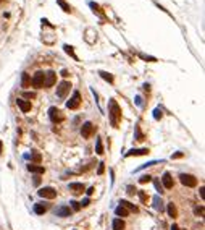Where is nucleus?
<instances>
[{"mask_svg": "<svg viewBox=\"0 0 205 230\" xmlns=\"http://www.w3.org/2000/svg\"><path fill=\"white\" fill-rule=\"evenodd\" d=\"M79 204H81V207H86V206H89V204H90V199H89V198H86L83 202H79Z\"/></svg>", "mask_w": 205, "mask_h": 230, "instance_id": "36", "label": "nucleus"}, {"mask_svg": "<svg viewBox=\"0 0 205 230\" xmlns=\"http://www.w3.org/2000/svg\"><path fill=\"white\" fill-rule=\"evenodd\" d=\"M70 190L74 195H81V193L84 191V185L83 183H70Z\"/></svg>", "mask_w": 205, "mask_h": 230, "instance_id": "14", "label": "nucleus"}, {"mask_svg": "<svg viewBox=\"0 0 205 230\" xmlns=\"http://www.w3.org/2000/svg\"><path fill=\"white\" fill-rule=\"evenodd\" d=\"M111 227H113V230H125V222L121 219H115L113 224H111Z\"/></svg>", "mask_w": 205, "mask_h": 230, "instance_id": "19", "label": "nucleus"}, {"mask_svg": "<svg viewBox=\"0 0 205 230\" xmlns=\"http://www.w3.org/2000/svg\"><path fill=\"white\" fill-rule=\"evenodd\" d=\"M79 105H81V94H79V91H74L73 97L66 102V107L70 109V110H74V109H78Z\"/></svg>", "mask_w": 205, "mask_h": 230, "instance_id": "4", "label": "nucleus"}, {"mask_svg": "<svg viewBox=\"0 0 205 230\" xmlns=\"http://www.w3.org/2000/svg\"><path fill=\"white\" fill-rule=\"evenodd\" d=\"M65 52L68 54V55H71L74 60H78V57L74 55V50H73V47H71V45H65Z\"/></svg>", "mask_w": 205, "mask_h": 230, "instance_id": "25", "label": "nucleus"}, {"mask_svg": "<svg viewBox=\"0 0 205 230\" xmlns=\"http://www.w3.org/2000/svg\"><path fill=\"white\" fill-rule=\"evenodd\" d=\"M115 214H116V216H118V217H126V216H128V214H129V211L126 209V207H123L121 204H120L118 207H116V209H115Z\"/></svg>", "mask_w": 205, "mask_h": 230, "instance_id": "18", "label": "nucleus"}, {"mask_svg": "<svg viewBox=\"0 0 205 230\" xmlns=\"http://www.w3.org/2000/svg\"><path fill=\"white\" fill-rule=\"evenodd\" d=\"M171 230H179V227H178V225H173V227H171Z\"/></svg>", "mask_w": 205, "mask_h": 230, "instance_id": "45", "label": "nucleus"}, {"mask_svg": "<svg viewBox=\"0 0 205 230\" xmlns=\"http://www.w3.org/2000/svg\"><path fill=\"white\" fill-rule=\"evenodd\" d=\"M200 196H202V199H205V188L204 186L200 188Z\"/></svg>", "mask_w": 205, "mask_h": 230, "instance_id": "41", "label": "nucleus"}, {"mask_svg": "<svg viewBox=\"0 0 205 230\" xmlns=\"http://www.w3.org/2000/svg\"><path fill=\"white\" fill-rule=\"evenodd\" d=\"M108 117H110L111 125L115 126V128H118L120 120H121V109H120L118 102L115 99H111L110 104H108Z\"/></svg>", "mask_w": 205, "mask_h": 230, "instance_id": "1", "label": "nucleus"}, {"mask_svg": "<svg viewBox=\"0 0 205 230\" xmlns=\"http://www.w3.org/2000/svg\"><path fill=\"white\" fill-rule=\"evenodd\" d=\"M95 131V126L92 125L90 122H86L83 125V128H81V135H83V138H90V136L94 135Z\"/></svg>", "mask_w": 205, "mask_h": 230, "instance_id": "8", "label": "nucleus"}, {"mask_svg": "<svg viewBox=\"0 0 205 230\" xmlns=\"http://www.w3.org/2000/svg\"><path fill=\"white\" fill-rule=\"evenodd\" d=\"M168 214H170L171 217H176L178 216V211H176V206L173 204V202H170L168 204Z\"/></svg>", "mask_w": 205, "mask_h": 230, "instance_id": "23", "label": "nucleus"}, {"mask_svg": "<svg viewBox=\"0 0 205 230\" xmlns=\"http://www.w3.org/2000/svg\"><path fill=\"white\" fill-rule=\"evenodd\" d=\"M57 4H58L60 7H62V10H63V11H66V13H70V11H71V7L66 4L65 0H57Z\"/></svg>", "mask_w": 205, "mask_h": 230, "instance_id": "22", "label": "nucleus"}, {"mask_svg": "<svg viewBox=\"0 0 205 230\" xmlns=\"http://www.w3.org/2000/svg\"><path fill=\"white\" fill-rule=\"evenodd\" d=\"M37 195L41 198H45V199H53L57 196V190H53L52 186H44L37 191Z\"/></svg>", "mask_w": 205, "mask_h": 230, "instance_id": "5", "label": "nucleus"}, {"mask_svg": "<svg viewBox=\"0 0 205 230\" xmlns=\"http://www.w3.org/2000/svg\"><path fill=\"white\" fill-rule=\"evenodd\" d=\"M95 152H97V154H104V146H102V140H97V144H95Z\"/></svg>", "mask_w": 205, "mask_h": 230, "instance_id": "26", "label": "nucleus"}, {"mask_svg": "<svg viewBox=\"0 0 205 230\" xmlns=\"http://www.w3.org/2000/svg\"><path fill=\"white\" fill-rule=\"evenodd\" d=\"M179 180H181V183L184 186H188V188H194V186L197 185V178H195L194 175H189V174H181Z\"/></svg>", "mask_w": 205, "mask_h": 230, "instance_id": "2", "label": "nucleus"}, {"mask_svg": "<svg viewBox=\"0 0 205 230\" xmlns=\"http://www.w3.org/2000/svg\"><path fill=\"white\" fill-rule=\"evenodd\" d=\"M136 140H137V141H142V140H144V135L141 133V128H139V126H136Z\"/></svg>", "mask_w": 205, "mask_h": 230, "instance_id": "29", "label": "nucleus"}, {"mask_svg": "<svg viewBox=\"0 0 205 230\" xmlns=\"http://www.w3.org/2000/svg\"><path fill=\"white\" fill-rule=\"evenodd\" d=\"M28 170H29V172H32V174H36V175H42V174L45 172V169H44V165L29 164V165H28Z\"/></svg>", "mask_w": 205, "mask_h": 230, "instance_id": "12", "label": "nucleus"}, {"mask_svg": "<svg viewBox=\"0 0 205 230\" xmlns=\"http://www.w3.org/2000/svg\"><path fill=\"white\" fill-rule=\"evenodd\" d=\"M70 87H71V84L68 83V81H62V83L58 84V87H57V96H58L60 99H63L66 94H68Z\"/></svg>", "mask_w": 205, "mask_h": 230, "instance_id": "7", "label": "nucleus"}, {"mask_svg": "<svg viewBox=\"0 0 205 230\" xmlns=\"http://www.w3.org/2000/svg\"><path fill=\"white\" fill-rule=\"evenodd\" d=\"M70 204H71V207H73V211H79L81 209V204L78 201H71Z\"/></svg>", "mask_w": 205, "mask_h": 230, "instance_id": "31", "label": "nucleus"}, {"mask_svg": "<svg viewBox=\"0 0 205 230\" xmlns=\"http://www.w3.org/2000/svg\"><path fill=\"white\" fill-rule=\"evenodd\" d=\"M99 75H100V76L104 78V80H107L108 83H113V76H111L110 73H107V71H100Z\"/></svg>", "mask_w": 205, "mask_h": 230, "instance_id": "24", "label": "nucleus"}, {"mask_svg": "<svg viewBox=\"0 0 205 230\" xmlns=\"http://www.w3.org/2000/svg\"><path fill=\"white\" fill-rule=\"evenodd\" d=\"M45 211H47V206H44V202H36L34 204V212L36 214L42 216V214H45Z\"/></svg>", "mask_w": 205, "mask_h": 230, "instance_id": "16", "label": "nucleus"}, {"mask_svg": "<svg viewBox=\"0 0 205 230\" xmlns=\"http://www.w3.org/2000/svg\"><path fill=\"white\" fill-rule=\"evenodd\" d=\"M153 185H155V188L158 190L160 193H163V186L160 185V181H158V180H153Z\"/></svg>", "mask_w": 205, "mask_h": 230, "instance_id": "33", "label": "nucleus"}, {"mask_svg": "<svg viewBox=\"0 0 205 230\" xmlns=\"http://www.w3.org/2000/svg\"><path fill=\"white\" fill-rule=\"evenodd\" d=\"M162 181H163V186L167 190H171L173 188V178H171V175L168 174V172H165L163 177H162Z\"/></svg>", "mask_w": 205, "mask_h": 230, "instance_id": "11", "label": "nucleus"}, {"mask_svg": "<svg viewBox=\"0 0 205 230\" xmlns=\"http://www.w3.org/2000/svg\"><path fill=\"white\" fill-rule=\"evenodd\" d=\"M44 78H45L44 71H37V73H34V76H32L31 84L34 87H37V89H41V87H44Z\"/></svg>", "mask_w": 205, "mask_h": 230, "instance_id": "6", "label": "nucleus"}, {"mask_svg": "<svg viewBox=\"0 0 205 230\" xmlns=\"http://www.w3.org/2000/svg\"><path fill=\"white\" fill-rule=\"evenodd\" d=\"M146 154H149V149H131L128 154H126V157H131V156H146Z\"/></svg>", "mask_w": 205, "mask_h": 230, "instance_id": "15", "label": "nucleus"}, {"mask_svg": "<svg viewBox=\"0 0 205 230\" xmlns=\"http://www.w3.org/2000/svg\"><path fill=\"white\" fill-rule=\"evenodd\" d=\"M0 154H2V141H0Z\"/></svg>", "mask_w": 205, "mask_h": 230, "instance_id": "46", "label": "nucleus"}, {"mask_svg": "<svg viewBox=\"0 0 205 230\" xmlns=\"http://www.w3.org/2000/svg\"><path fill=\"white\" fill-rule=\"evenodd\" d=\"M0 2H2V0H0Z\"/></svg>", "mask_w": 205, "mask_h": 230, "instance_id": "47", "label": "nucleus"}, {"mask_svg": "<svg viewBox=\"0 0 205 230\" xmlns=\"http://www.w3.org/2000/svg\"><path fill=\"white\" fill-rule=\"evenodd\" d=\"M86 193H87V195H92V193H94V188H89Z\"/></svg>", "mask_w": 205, "mask_h": 230, "instance_id": "44", "label": "nucleus"}, {"mask_svg": "<svg viewBox=\"0 0 205 230\" xmlns=\"http://www.w3.org/2000/svg\"><path fill=\"white\" fill-rule=\"evenodd\" d=\"M128 193H129V195H134V193H136V190L132 188V186H128Z\"/></svg>", "mask_w": 205, "mask_h": 230, "instance_id": "40", "label": "nucleus"}, {"mask_svg": "<svg viewBox=\"0 0 205 230\" xmlns=\"http://www.w3.org/2000/svg\"><path fill=\"white\" fill-rule=\"evenodd\" d=\"M153 207H155L157 211L163 209V201H162V198H158V196H155V198H153Z\"/></svg>", "mask_w": 205, "mask_h": 230, "instance_id": "20", "label": "nucleus"}, {"mask_svg": "<svg viewBox=\"0 0 205 230\" xmlns=\"http://www.w3.org/2000/svg\"><path fill=\"white\" fill-rule=\"evenodd\" d=\"M16 104H18V107H20L23 112H29V110H31V102L24 101V99H18Z\"/></svg>", "mask_w": 205, "mask_h": 230, "instance_id": "13", "label": "nucleus"}, {"mask_svg": "<svg viewBox=\"0 0 205 230\" xmlns=\"http://www.w3.org/2000/svg\"><path fill=\"white\" fill-rule=\"evenodd\" d=\"M153 117H155V120L162 119V110H160V109H155V110H153Z\"/></svg>", "mask_w": 205, "mask_h": 230, "instance_id": "32", "label": "nucleus"}, {"mask_svg": "<svg viewBox=\"0 0 205 230\" xmlns=\"http://www.w3.org/2000/svg\"><path fill=\"white\" fill-rule=\"evenodd\" d=\"M150 180H152V177H150V175H142V177L139 178V183H142V185H144V183H149Z\"/></svg>", "mask_w": 205, "mask_h": 230, "instance_id": "30", "label": "nucleus"}, {"mask_svg": "<svg viewBox=\"0 0 205 230\" xmlns=\"http://www.w3.org/2000/svg\"><path fill=\"white\" fill-rule=\"evenodd\" d=\"M41 183V178H39V175H36L34 177V185H39Z\"/></svg>", "mask_w": 205, "mask_h": 230, "instance_id": "39", "label": "nucleus"}, {"mask_svg": "<svg viewBox=\"0 0 205 230\" xmlns=\"http://www.w3.org/2000/svg\"><path fill=\"white\" fill-rule=\"evenodd\" d=\"M89 5H90V8H92V10H94V11H97V13H99V15H100V16H104V11H102V10H100V7H99V5H95V4H94V2H90V4H89Z\"/></svg>", "mask_w": 205, "mask_h": 230, "instance_id": "27", "label": "nucleus"}, {"mask_svg": "<svg viewBox=\"0 0 205 230\" xmlns=\"http://www.w3.org/2000/svg\"><path fill=\"white\" fill-rule=\"evenodd\" d=\"M49 117H50V120H52L53 123H62L63 120H65V115H63L57 107H50L49 109Z\"/></svg>", "mask_w": 205, "mask_h": 230, "instance_id": "3", "label": "nucleus"}, {"mask_svg": "<svg viewBox=\"0 0 205 230\" xmlns=\"http://www.w3.org/2000/svg\"><path fill=\"white\" fill-rule=\"evenodd\" d=\"M31 86V78H29L28 73L21 75V87H29Z\"/></svg>", "mask_w": 205, "mask_h": 230, "instance_id": "17", "label": "nucleus"}, {"mask_svg": "<svg viewBox=\"0 0 205 230\" xmlns=\"http://www.w3.org/2000/svg\"><path fill=\"white\" fill-rule=\"evenodd\" d=\"M104 172H105V164H104V162H100V164H99V169H97V174L102 175Z\"/></svg>", "mask_w": 205, "mask_h": 230, "instance_id": "34", "label": "nucleus"}, {"mask_svg": "<svg viewBox=\"0 0 205 230\" xmlns=\"http://www.w3.org/2000/svg\"><path fill=\"white\" fill-rule=\"evenodd\" d=\"M120 204L123 206V207H126L128 211H134V212H137V207H136L134 204H131V202H128V201H125V199H121V202Z\"/></svg>", "mask_w": 205, "mask_h": 230, "instance_id": "21", "label": "nucleus"}, {"mask_svg": "<svg viewBox=\"0 0 205 230\" xmlns=\"http://www.w3.org/2000/svg\"><path fill=\"white\" fill-rule=\"evenodd\" d=\"M139 198H141V201H142V202H146V201H147V195H146V191H139Z\"/></svg>", "mask_w": 205, "mask_h": 230, "instance_id": "35", "label": "nucleus"}, {"mask_svg": "<svg viewBox=\"0 0 205 230\" xmlns=\"http://www.w3.org/2000/svg\"><path fill=\"white\" fill-rule=\"evenodd\" d=\"M31 157H32V160H34L36 164L39 165V162H41V159H42V156H41V154H39V152H36V151H34V152H32V156H31Z\"/></svg>", "mask_w": 205, "mask_h": 230, "instance_id": "28", "label": "nucleus"}, {"mask_svg": "<svg viewBox=\"0 0 205 230\" xmlns=\"http://www.w3.org/2000/svg\"><path fill=\"white\" fill-rule=\"evenodd\" d=\"M55 214L58 217H70L71 216V209L68 207V206H60V207H57V209H55Z\"/></svg>", "mask_w": 205, "mask_h": 230, "instance_id": "10", "label": "nucleus"}, {"mask_svg": "<svg viewBox=\"0 0 205 230\" xmlns=\"http://www.w3.org/2000/svg\"><path fill=\"white\" fill-rule=\"evenodd\" d=\"M57 81V75L55 71H47L45 73V78H44V86L45 87H52Z\"/></svg>", "mask_w": 205, "mask_h": 230, "instance_id": "9", "label": "nucleus"}, {"mask_svg": "<svg viewBox=\"0 0 205 230\" xmlns=\"http://www.w3.org/2000/svg\"><path fill=\"white\" fill-rule=\"evenodd\" d=\"M195 212H197V214H204V207H199V209H195Z\"/></svg>", "mask_w": 205, "mask_h": 230, "instance_id": "43", "label": "nucleus"}, {"mask_svg": "<svg viewBox=\"0 0 205 230\" xmlns=\"http://www.w3.org/2000/svg\"><path fill=\"white\" fill-rule=\"evenodd\" d=\"M24 97H28V99H34V97H36V94H34V92H24Z\"/></svg>", "mask_w": 205, "mask_h": 230, "instance_id": "37", "label": "nucleus"}, {"mask_svg": "<svg viewBox=\"0 0 205 230\" xmlns=\"http://www.w3.org/2000/svg\"><path fill=\"white\" fill-rule=\"evenodd\" d=\"M184 154L183 152H176V154H173V159H179V157H183Z\"/></svg>", "mask_w": 205, "mask_h": 230, "instance_id": "38", "label": "nucleus"}, {"mask_svg": "<svg viewBox=\"0 0 205 230\" xmlns=\"http://www.w3.org/2000/svg\"><path fill=\"white\" fill-rule=\"evenodd\" d=\"M62 76H63V78H66V76H70V73H68L66 70H63V71H62Z\"/></svg>", "mask_w": 205, "mask_h": 230, "instance_id": "42", "label": "nucleus"}]
</instances>
